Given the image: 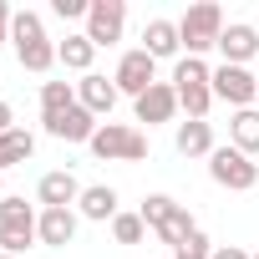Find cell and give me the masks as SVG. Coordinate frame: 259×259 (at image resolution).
Segmentation results:
<instances>
[{
	"label": "cell",
	"mask_w": 259,
	"mask_h": 259,
	"mask_svg": "<svg viewBox=\"0 0 259 259\" xmlns=\"http://www.w3.org/2000/svg\"><path fill=\"white\" fill-rule=\"evenodd\" d=\"M51 11H56L61 21H87V11H92V0H51Z\"/></svg>",
	"instance_id": "obj_27"
},
{
	"label": "cell",
	"mask_w": 259,
	"mask_h": 259,
	"mask_svg": "<svg viewBox=\"0 0 259 259\" xmlns=\"http://www.w3.org/2000/svg\"><path fill=\"white\" fill-rule=\"evenodd\" d=\"M208 178H213L219 188H229V193H249V188L259 183V163L244 158L239 148H213V158H208Z\"/></svg>",
	"instance_id": "obj_6"
},
{
	"label": "cell",
	"mask_w": 259,
	"mask_h": 259,
	"mask_svg": "<svg viewBox=\"0 0 259 259\" xmlns=\"http://www.w3.org/2000/svg\"><path fill=\"white\" fill-rule=\"evenodd\" d=\"M254 259H259V249H254Z\"/></svg>",
	"instance_id": "obj_33"
},
{
	"label": "cell",
	"mask_w": 259,
	"mask_h": 259,
	"mask_svg": "<svg viewBox=\"0 0 259 259\" xmlns=\"http://www.w3.org/2000/svg\"><path fill=\"white\" fill-rule=\"evenodd\" d=\"M81 229V213L76 208H41V224H36V239L46 249H66Z\"/></svg>",
	"instance_id": "obj_16"
},
{
	"label": "cell",
	"mask_w": 259,
	"mask_h": 259,
	"mask_svg": "<svg viewBox=\"0 0 259 259\" xmlns=\"http://www.w3.org/2000/svg\"><path fill=\"white\" fill-rule=\"evenodd\" d=\"M173 148L183 158H213V127L208 122H178V133H173Z\"/></svg>",
	"instance_id": "obj_18"
},
{
	"label": "cell",
	"mask_w": 259,
	"mask_h": 259,
	"mask_svg": "<svg viewBox=\"0 0 259 259\" xmlns=\"http://www.w3.org/2000/svg\"><path fill=\"white\" fill-rule=\"evenodd\" d=\"M0 259H16V254H0Z\"/></svg>",
	"instance_id": "obj_32"
},
{
	"label": "cell",
	"mask_w": 259,
	"mask_h": 259,
	"mask_svg": "<svg viewBox=\"0 0 259 259\" xmlns=\"http://www.w3.org/2000/svg\"><path fill=\"white\" fill-rule=\"evenodd\" d=\"M133 112H138V122H148V127L173 122V117H178V92H173V81H153V87L133 102Z\"/></svg>",
	"instance_id": "obj_12"
},
{
	"label": "cell",
	"mask_w": 259,
	"mask_h": 259,
	"mask_svg": "<svg viewBox=\"0 0 259 259\" xmlns=\"http://www.w3.org/2000/svg\"><path fill=\"white\" fill-rule=\"evenodd\" d=\"M143 51H148L153 61H178V56H183L178 21H168V16H153V21L143 26Z\"/></svg>",
	"instance_id": "obj_14"
},
{
	"label": "cell",
	"mask_w": 259,
	"mask_h": 259,
	"mask_svg": "<svg viewBox=\"0 0 259 259\" xmlns=\"http://www.w3.org/2000/svg\"><path fill=\"white\" fill-rule=\"evenodd\" d=\"M76 198H81V183H76L71 168L41 173V183H36V203H41V208H76Z\"/></svg>",
	"instance_id": "obj_11"
},
{
	"label": "cell",
	"mask_w": 259,
	"mask_h": 259,
	"mask_svg": "<svg viewBox=\"0 0 259 259\" xmlns=\"http://www.w3.org/2000/svg\"><path fill=\"white\" fill-rule=\"evenodd\" d=\"M0 183H6V173H0ZM0 198H6V193H0Z\"/></svg>",
	"instance_id": "obj_31"
},
{
	"label": "cell",
	"mask_w": 259,
	"mask_h": 259,
	"mask_svg": "<svg viewBox=\"0 0 259 259\" xmlns=\"http://www.w3.org/2000/svg\"><path fill=\"white\" fill-rule=\"evenodd\" d=\"M127 31V0H92L87 11V41L102 51V46H117Z\"/></svg>",
	"instance_id": "obj_8"
},
{
	"label": "cell",
	"mask_w": 259,
	"mask_h": 259,
	"mask_svg": "<svg viewBox=\"0 0 259 259\" xmlns=\"http://www.w3.org/2000/svg\"><path fill=\"white\" fill-rule=\"evenodd\" d=\"M229 148H239L244 158H259V107H244L229 117Z\"/></svg>",
	"instance_id": "obj_19"
},
{
	"label": "cell",
	"mask_w": 259,
	"mask_h": 259,
	"mask_svg": "<svg viewBox=\"0 0 259 259\" xmlns=\"http://www.w3.org/2000/svg\"><path fill=\"white\" fill-rule=\"evenodd\" d=\"M41 122H46V138H56V143H92L97 127H102V117H92L81 102L66 107L61 117H41Z\"/></svg>",
	"instance_id": "obj_10"
},
{
	"label": "cell",
	"mask_w": 259,
	"mask_h": 259,
	"mask_svg": "<svg viewBox=\"0 0 259 259\" xmlns=\"http://www.w3.org/2000/svg\"><path fill=\"white\" fill-rule=\"evenodd\" d=\"M11 46H16V61H21L26 71H36V76H46V71L56 66V41L46 36V26H41L36 11H16V21H11Z\"/></svg>",
	"instance_id": "obj_2"
},
{
	"label": "cell",
	"mask_w": 259,
	"mask_h": 259,
	"mask_svg": "<svg viewBox=\"0 0 259 259\" xmlns=\"http://www.w3.org/2000/svg\"><path fill=\"white\" fill-rule=\"evenodd\" d=\"M117 81L112 76H102V71H87L81 81H76V102L92 112V117H112V107H117Z\"/></svg>",
	"instance_id": "obj_15"
},
{
	"label": "cell",
	"mask_w": 259,
	"mask_h": 259,
	"mask_svg": "<svg viewBox=\"0 0 259 259\" xmlns=\"http://www.w3.org/2000/svg\"><path fill=\"white\" fill-rule=\"evenodd\" d=\"M208 254H213V244H208V234L198 229V234H193V239H188V244H183L173 259H208Z\"/></svg>",
	"instance_id": "obj_26"
},
{
	"label": "cell",
	"mask_w": 259,
	"mask_h": 259,
	"mask_svg": "<svg viewBox=\"0 0 259 259\" xmlns=\"http://www.w3.org/2000/svg\"><path fill=\"white\" fill-rule=\"evenodd\" d=\"M36 224H41V208H31L21 193H6L0 198V254H26L31 244H41L36 239Z\"/></svg>",
	"instance_id": "obj_3"
},
{
	"label": "cell",
	"mask_w": 259,
	"mask_h": 259,
	"mask_svg": "<svg viewBox=\"0 0 259 259\" xmlns=\"http://www.w3.org/2000/svg\"><path fill=\"white\" fill-rule=\"evenodd\" d=\"M92 61H97V46L87 41V31H76V36L56 41V66H66V71L87 76V71H92Z\"/></svg>",
	"instance_id": "obj_20"
},
{
	"label": "cell",
	"mask_w": 259,
	"mask_h": 259,
	"mask_svg": "<svg viewBox=\"0 0 259 259\" xmlns=\"http://www.w3.org/2000/svg\"><path fill=\"white\" fill-rule=\"evenodd\" d=\"M112 81H117V92H122V97H133V102H138V97L158 81V61H153L143 46H133V51H122V61H117Z\"/></svg>",
	"instance_id": "obj_9"
},
{
	"label": "cell",
	"mask_w": 259,
	"mask_h": 259,
	"mask_svg": "<svg viewBox=\"0 0 259 259\" xmlns=\"http://www.w3.org/2000/svg\"><path fill=\"white\" fill-rule=\"evenodd\" d=\"M87 148H92V158H102V163H143V158H148V133L133 127V122H102L97 138H92Z\"/></svg>",
	"instance_id": "obj_4"
},
{
	"label": "cell",
	"mask_w": 259,
	"mask_h": 259,
	"mask_svg": "<svg viewBox=\"0 0 259 259\" xmlns=\"http://www.w3.org/2000/svg\"><path fill=\"white\" fill-rule=\"evenodd\" d=\"M219 56H224L229 66H249V61L259 56V31H254L249 21H229L224 36H219Z\"/></svg>",
	"instance_id": "obj_13"
},
{
	"label": "cell",
	"mask_w": 259,
	"mask_h": 259,
	"mask_svg": "<svg viewBox=\"0 0 259 259\" xmlns=\"http://www.w3.org/2000/svg\"><path fill=\"white\" fill-rule=\"evenodd\" d=\"M213 102H229L234 112L254 107V102H259V76H254L249 66H229V61H219V66H213Z\"/></svg>",
	"instance_id": "obj_7"
},
{
	"label": "cell",
	"mask_w": 259,
	"mask_h": 259,
	"mask_svg": "<svg viewBox=\"0 0 259 259\" xmlns=\"http://www.w3.org/2000/svg\"><path fill=\"white\" fill-rule=\"evenodd\" d=\"M76 213L92 219V224H112V219L122 213V208H117V188H112V183H87L81 198H76Z\"/></svg>",
	"instance_id": "obj_17"
},
{
	"label": "cell",
	"mask_w": 259,
	"mask_h": 259,
	"mask_svg": "<svg viewBox=\"0 0 259 259\" xmlns=\"http://www.w3.org/2000/svg\"><path fill=\"white\" fill-rule=\"evenodd\" d=\"M36 158V133H26V127H11L6 138H0V173L16 168V163H31Z\"/></svg>",
	"instance_id": "obj_21"
},
{
	"label": "cell",
	"mask_w": 259,
	"mask_h": 259,
	"mask_svg": "<svg viewBox=\"0 0 259 259\" xmlns=\"http://www.w3.org/2000/svg\"><path fill=\"white\" fill-rule=\"evenodd\" d=\"M224 11L213 6V0H198V6H188L183 11V21H178V41H183V56H203V51H213L219 46V36H224Z\"/></svg>",
	"instance_id": "obj_5"
},
{
	"label": "cell",
	"mask_w": 259,
	"mask_h": 259,
	"mask_svg": "<svg viewBox=\"0 0 259 259\" xmlns=\"http://www.w3.org/2000/svg\"><path fill=\"white\" fill-rule=\"evenodd\" d=\"M138 213H143V224H148V229H153V234H158L173 254H178V249L198 234V224H193L188 203H178V198H168V193H148Z\"/></svg>",
	"instance_id": "obj_1"
},
{
	"label": "cell",
	"mask_w": 259,
	"mask_h": 259,
	"mask_svg": "<svg viewBox=\"0 0 259 259\" xmlns=\"http://www.w3.org/2000/svg\"><path fill=\"white\" fill-rule=\"evenodd\" d=\"M143 234H148L143 213H117V219H112V239H117V244H143Z\"/></svg>",
	"instance_id": "obj_25"
},
{
	"label": "cell",
	"mask_w": 259,
	"mask_h": 259,
	"mask_svg": "<svg viewBox=\"0 0 259 259\" xmlns=\"http://www.w3.org/2000/svg\"><path fill=\"white\" fill-rule=\"evenodd\" d=\"M208 259H254L249 249H239V244H213V254Z\"/></svg>",
	"instance_id": "obj_28"
},
{
	"label": "cell",
	"mask_w": 259,
	"mask_h": 259,
	"mask_svg": "<svg viewBox=\"0 0 259 259\" xmlns=\"http://www.w3.org/2000/svg\"><path fill=\"white\" fill-rule=\"evenodd\" d=\"M178 92V112L188 122H208V107H213V87H173Z\"/></svg>",
	"instance_id": "obj_24"
},
{
	"label": "cell",
	"mask_w": 259,
	"mask_h": 259,
	"mask_svg": "<svg viewBox=\"0 0 259 259\" xmlns=\"http://www.w3.org/2000/svg\"><path fill=\"white\" fill-rule=\"evenodd\" d=\"M11 127H16V107H11L6 97H0V138H6V133H11Z\"/></svg>",
	"instance_id": "obj_29"
},
{
	"label": "cell",
	"mask_w": 259,
	"mask_h": 259,
	"mask_svg": "<svg viewBox=\"0 0 259 259\" xmlns=\"http://www.w3.org/2000/svg\"><path fill=\"white\" fill-rule=\"evenodd\" d=\"M11 21H16V11L6 6V0H0V46H6V41H11Z\"/></svg>",
	"instance_id": "obj_30"
},
{
	"label": "cell",
	"mask_w": 259,
	"mask_h": 259,
	"mask_svg": "<svg viewBox=\"0 0 259 259\" xmlns=\"http://www.w3.org/2000/svg\"><path fill=\"white\" fill-rule=\"evenodd\" d=\"M173 87H213V66L203 56H178L173 61Z\"/></svg>",
	"instance_id": "obj_22"
},
{
	"label": "cell",
	"mask_w": 259,
	"mask_h": 259,
	"mask_svg": "<svg viewBox=\"0 0 259 259\" xmlns=\"http://www.w3.org/2000/svg\"><path fill=\"white\" fill-rule=\"evenodd\" d=\"M76 107V81H41V117H61Z\"/></svg>",
	"instance_id": "obj_23"
}]
</instances>
